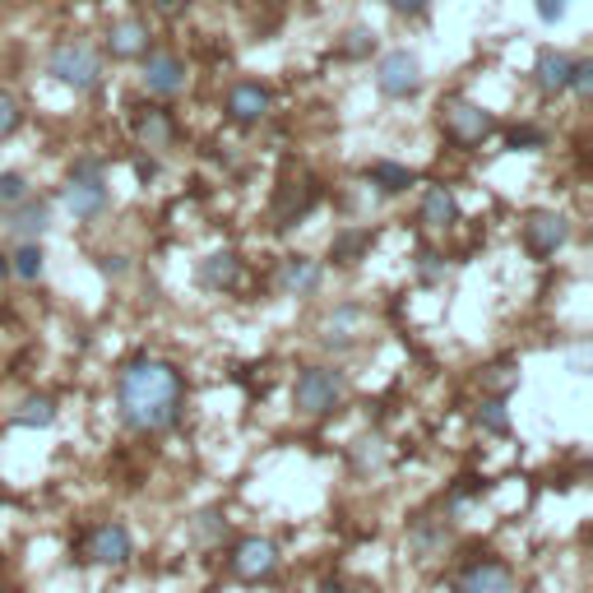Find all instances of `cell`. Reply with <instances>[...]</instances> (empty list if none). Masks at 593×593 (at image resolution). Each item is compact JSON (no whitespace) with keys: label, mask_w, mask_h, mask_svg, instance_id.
Segmentation results:
<instances>
[{"label":"cell","mask_w":593,"mask_h":593,"mask_svg":"<svg viewBox=\"0 0 593 593\" xmlns=\"http://www.w3.org/2000/svg\"><path fill=\"white\" fill-rule=\"evenodd\" d=\"M321 279H325V269L306 260V255H288L283 269H279V288L288 296H311V292H321Z\"/></svg>","instance_id":"9a60e30c"},{"label":"cell","mask_w":593,"mask_h":593,"mask_svg":"<svg viewBox=\"0 0 593 593\" xmlns=\"http://www.w3.org/2000/svg\"><path fill=\"white\" fill-rule=\"evenodd\" d=\"M367 182L375 186V190H385V195H399V190H408L412 186V167H404V163H371L367 167Z\"/></svg>","instance_id":"44dd1931"},{"label":"cell","mask_w":593,"mask_h":593,"mask_svg":"<svg viewBox=\"0 0 593 593\" xmlns=\"http://www.w3.org/2000/svg\"><path fill=\"white\" fill-rule=\"evenodd\" d=\"M269 107H274V97H269V89L265 84H232V93H228V116L236 126H255V121H265L269 116Z\"/></svg>","instance_id":"7c38bea8"},{"label":"cell","mask_w":593,"mask_h":593,"mask_svg":"<svg viewBox=\"0 0 593 593\" xmlns=\"http://www.w3.org/2000/svg\"><path fill=\"white\" fill-rule=\"evenodd\" d=\"M19 121H24V112H19V103L10 93H0V140H10V135L19 130Z\"/></svg>","instance_id":"83f0119b"},{"label":"cell","mask_w":593,"mask_h":593,"mask_svg":"<svg viewBox=\"0 0 593 593\" xmlns=\"http://www.w3.org/2000/svg\"><path fill=\"white\" fill-rule=\"evenodd\" d=\"M311 200H315V186H311V182H302V190H283L279 209H274V219H279V228H288V223L302 219V213L311 209Z\"/></svg>","instance_id":"cb8c5ba5"},{"label":"cell","mask_w":593,"mask_h":593,"mask_svg":"<svg viewBox=\"0 0 593 593\" xmlns=\"http://www.w3.org/2000/svg\"><path fill=\"white\" fill-rule=\"evenodd\" d=\"M538 144H543V135H538V130H528V126L510 135V149H538Z\"/></svg>","instance_id":"836d02e7"},{"label":"cell","mask_w":593,"mask_h":593,"mask_svg":"<svg viewBox=\"0 0 593 593\" xmlns=\"http://www.w3.org/2000/svg\"><path fill=\"white\" fill-rule=\"evenodd\" d=\"M418 219L427 223V228H450V223H460V200H454V190L450 186H427L422 190V213Z\"/></svg>","instance_id":"ac0fdd59"},{"label":"cell","mask_w":593,"mask_h":593,"mask_svg":"<svg viewBox=\"0 0 593 593\" xmlns=\"http://www.w3.org/2000/svg\"><path fill=\"white\" fill-rule=\"evenodd\" d=\"M570 242V223H566V213L557 209H533L528 219H524V246L533 260H551L561 246Z\"/></svg>","instance_id":"52a82bcc"},{"label":"cell","mask_w":593,"mask_h":593,"mask_svg":"<svg viewBox=\"0 0 593 593\" xmlns=\"http://www.w3.org/2000/svg\"><path fill=\"white\" fill-rule=\"evenodd\" d=\"M371 242H375V236H371L367 228H348V232H339V236H334V246H329L334 265H358L362 255L371 251Z\"/></svg>","instance_id":"ffe728a7"},{"label":"cell","mask_w":593,"mask_h":593,"mask_svg":"<svg viewBox=\"0 0 593 593\" xmlns=\"http://www.w3.org/2000/svg\"><path fill=\"white\" fill-rule=\"evenodd\" d=\"M47 219H51L47 200H33V195H24V200L14 205V213H10V232L24 236V242H33V236L47 232Z\"/></svg>","instance_id":"d6986e66"},{"label":"cell","mask_w":593,"mask_h":593,"mask_svg":"<svg viewBox=\"0 0 593 593\" xmlns=\"http://www.w3.org/2000/svg\"><path fill=\"white\" fill-rule=\"evenodd\" d=\"M10 279V255H0V283Z\"/></svg>","instance_id":"74e56055"},{"label":"cell","mask_w":593,"mask_h":593,"mask_svg":"<svg viewBox=\"0 0 593 593\" xmlns=\"http://www.w3.org/2000/svg\"><path fill=\"white\" fill-rule=\"evenodd\" d=\"M107 51L116 56V61H140V56L149 51V24L144 19H121V24H112Z\"/></svg>","instance_id":"5bb4252c"},{"label":"cell","mask_w":593,"mask_h":593,"mask_svg":"<svg viewBox=\"0 0 593 593\" xmlns=\"http://www.w3.org/2000/svg\"><path fill=\"white\" fill-rule=\"evenodd\" d=\"M375 89L385 97H412L422 89V61L408 47H394L375 61Z\"/></svg>","instance_id":"8992f818"},{"label":"cell","mask_w":593,"mask_h":593,"mask_svg":"<svg viewBox=\"0 0 593 593\" xmlns=\"http://www.w3.org/2000/svg\"><path fill=\"white\" fill-rule=\"evenodd\" d=\"M352 325H362V311L358 306H339V311H334L329 315V321H325V344L329 348H348L352 344Z\"/></svg>","instance_id":"603a6c76"},{"label":"cell","mask_w":593,"mask_h":593,"mask_svg":"<svg viewBox=\"0 0 593 593\" xmlns=\"http://www.w3.org/2000/svg\"><path fill=\"white\" fill-rule=\"evenodd\" d=\"M389 10H399V14H418V10H427L431 0H385Z\"/></svg>","instance_id":"d590c367"},{"label":"cell","mask_w":593,"mask_h":593,"mask_svg":"<svg viewBox=\"0 0 593 593\" xmlns=\"http://www.w3.org/2000/svg\"><path fill=\"white\" fill-rule=\"evenodd\" d=\"M56 422V399L51 394H28L14 412V427H51Z\"/></svg>","instance_id":"7402d4cb"},{"label":"cell","mask_w":593,"mask_h":593,"mask_svg":"<svg viewBox=\"0 0 593 593\" xmlns=\"http://www.w3.org/2000/svg\"><path fill=\"white\" fill-rule=\"evenodd\" d=\"M570 70H575V61H570L566 51H557V47H543L538 61H533V74H538L543 93H566L570 89Z\"/></svg>","instance_id":"2e32d148"},{"label":"cell","mask_w":593,"mask_h":593,"mask_svg":"<svg viewBox=\"0 0 593 593\" xmlns=\"http://www.w3.org/2000/svg\"><path fill=\"white\" fill-rule=\"evenodd\" d=\"M66 209L74 219H97L107 209V182H103V167L97 163H74L70 172V186H66Z\"/></svg>","instance_id":"5b68a950"},{"label":"cell","mask_w":593,"mask_h":593,"mask_svg":"<svg viewBox=\"0 0 593 593\" xmlns=\"http://www.w3.org/2000/svg\"><path fill=\"white\" fill-rule=\"evenodd\" d=\"M200 283H205L209 292L236 288V283H242V255H236V251H213L209 260L200 265Z\"/></svg>","instance_id":"e0dca14e"},{"label":"cell","mask_w":593,"mask_h":593,"mask_svg":"<svg viewBox=\"0 0 593 593\" xmlns=\"http://www.w3.org/2000/svg\"><path fill=\"white\" fill-rule=\"evenodd\" d=\"M43 265H47V255H43V246L37 242H24L14 255H10V274H19V279H43Z\"/></svg>","instance_id":"d4e9b609"},{"label":"cell","mask_w":593,"mask_h":593,"mask_svg":"<svg viewBox=\"0 0 593 593\" xmlns=\"http://www.w3.org/2000/svg\"><path fill=\"white\" fill-rule=\"evenodd\" d=\"M566 10H570V0H538V19H543V24H561Z\"/></svg>","instance_id":"4dcf8cb0"},{"label":"cell","mask_w":593,"mask_h":593,"mask_svg":"<svg viewBox=\"0 0 593 593\" xmlns=\"http://www.w3.org/2000/svg\"><path fill=\"white\" fill-rule=\"evenodd\" d=\"M47 70L56 84H66L74 93H93L97 84H103V61H97V51L89 43H61V47H51L47 56Z\"/></svg>","instance_id":"3957f363"},{"label":"cell","mask_w":593,"mask_h":593,"mask_svg":"<svg viewBox=\"0 0 593 593\" xmlns=\"http://www.w3.org/2000/svg\"><path fill=\"white\" fill-rule=\"evenodd\" d=\"M478 427H482V431H491V437H505V431H510L505 399H497V394H487V404L478 408Z\"/></svg>","instance_id":"4316f807"},{"label":"cell","mask_w":593,"mask_h":593,"mask_svg":"<svg viewBox=\"0 0 593 593\" xmlns=\"http://www.w3.org/2000/svg\"><path fill=\"white\" fill-rule=\"evenodd\" d=\"M344 394H348L344 371L306 367L302 375H296V385H292V408L302 412V418H329V412L344 404Z\"/></svg>","instance_id":"7a4b0ae2"},{"label":"cell","mask_w":593,"mask_h":593,"mask_svg":"<svg viewBox=\"0 0 593 593\" xmlns=\"http://www.w3.org/2000/svg\"><path fill=\"white\" fill-rule=\"evenodd\" d=\"M515 385H520V367H515V362H497V367L482 371V389L497 394V399H505V394L515 389Z\"/></svg>","instance_id":"484cf974"},{"label":"cell","mask_w":593,"mask_h":593,"mask_svg":"<svg viewBox=\"0 0 593 593\" xmlns=\"http://www.w3.org/2000/svg\"><path fill=\"white\" fill-rule=\"evenodd\" d=\"M24 195H28V182H24L19 172H5V176H0V205H19Z\"/></svg>","instance_id":"f1b7e54d"},{"label":"cell","mask_w":593,"mask_h":593,"mask_svg":"<svg viewBox=\"0 0 593 593\" xmlns=\"http://www.w3.org/2000/svg\"><path fill=\"white\" fill-rule=\"evenodd\" d=\"M441 130H445L450 144L482 149L491 140V130H497V121H491V112H482L478 103H468V97H445L441 103Z\"/></svg>","instance_id":"277c9868"},{"label":"cell","mask_w":593,"mask_h":593,"mask_svg":"<svg viewBox=\"0 0 593 593\" xmlns=\"http://www.w3.org/2000/svg\"><path fill=\"white\" fill-rule=\"evenodd\" d=\"M228 566H232V575H236V580L260 584V580H269L274 570H279V547H274L269 538H242V543L232 547Z\"/></svg>","instance_id":"ba28073f"},{"label":"cell","mask_w":593,"mask_h":593,"mask_svg":"<svg viewBox=\"0 0 593 593\" xmlns=\"http://www.w3.org/2000/svg\"><path fill=\"white\" fill-rule=\"evenodd\" d=\"M437 260H441V255L422 251V265H418V269H422V279H427V283H431V279H441V265H437Z\"/></svg>","instance_id":"e575fe53"},{"label":"cell","mask_w":593,"mask_h":593,"mask_svg":"<svg viewBox=\"0 0 593 593\" xmlns=\"http://www.w3.org/2000/svg\"><path fill=\"white\" fill-rule=\"evenodd\" d=\"M570 89L575 93H593V61H575V70H570Z\"/></svg>","instance_id":"f546056e"},{"label":"cell","mask_w":593,"mask_h":593,"mask_svg":"<svg viewBox=\"0 0 593 593\" xmlns=\"http://www.w3.org/2000/svg\"><path fill=\"white\" fill-rule=\"evenodd\" d=\"M321 593H348V589H344L339 580H325V584H321Z\"/></svg>","instance_id":"8d00e7d4"},{"label":"cell","mask_w":593,"mask_h":593,"mask_svg":"<svg viewBox=\"0 0 593 593\" xmlns=\"http://www.w3.org/2000/svg\"><path fill=\"white\" fill-rule=\"evenodd\" d=\"M116 404H121V418L135 431H167L182 418V404H186L182 371L158 358H135L116 375Z\"/></svg>","instance_id":"6da1fadb"},{"label":"cell","mask_w":593,"mask_h":593,"mask_svg":"<svg viewBox=\"0 0 593 593\" xmlns=\"http://www.w3.org/2000/svg\"><path fill=\"white\" fill-rule=\"evenodd\" d=\"M144 89L158 97H176L186 89V61L172 51H144Z\"/></svg>","instance_id":"8fae6325"},{"label":"cell","mask_w":593,"mask_h":593,"mask_svg":"<svg viewBox=\"0 0 593 593\" xmlns=\"http://www.w3.org/2000/svg\"><path fill=\"white\" fill-rule=\"evenodd\" d=\"M149 10H153V14H163V19H176V14H186V10H190V0H149Z\"/></svg>","instance_id":"d6a6232c"},{"label":"cell","mask_w":593,"mask_h":593,"mask_svg":"<svg viewBox=\"0 0 593 593\" xmlns=\"http://www.w3.org/2000/svg\"><path fill=\"white\" fill-rule=\"evenodd\" d=\"M130 557H135V538H130L126 524L107 520V524H97V528L89 533V561L116 570V566H126Z\"/></svg>","instance_id":"9c48e42d"},{"label":"cell","mask_w":593,"mask_h":593,"mask_svg":"<svg viewBox=\"0 0 593 593\" xmlns=\"http://www.w3.org/2000/svg\"><path fill=\"white\" fill-rule=\"evenodd\" d=\"M510 589H515V575L497 557H482L454 575V593H510Z\"/></svg>","instance_id":"30bf717a"},{"label":"cell","mask_w":593,"mask_h":593,"mask_svg":"<svg viewBox=\"0 0 593 593\" xmlns=\"http://www.w3.org/2000/svg\"><path fill=\"white\" fill-rule=\"evenodd\" d=\"M135 140H140V149H153V153L172 149V140H176L172 112H163V107H144L140 116H135Z\"/></svg>","instance_id":"4fadbf2b"},{"label":"cell","mask_w":593,"mask_h":593,"mask_svg":"<svg viewBox=\"0 0 593 593\" xmlns=\"http://www.w3.org/2000/svg\"><path fill=\"white\" fill-rule=\"evenodd\" d=\"M371 43H375V37L367 28H352L348 43H344V56H362V51H371Z\"/></svg>","instance_id":"1f68e13d"}]
</instances>
